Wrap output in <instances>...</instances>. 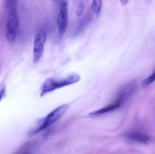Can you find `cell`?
Returning a JSON list of instances; mask_svg holds the SVG:
<instances>
[{"label": "cell", "mask_w": 155, "mask_h": 154, "mask_svg": "<svg viewBox=\"0 0 155 154\" xmlns=\"http://www.w3.org/2000/svg\"><path fill=\"white\" fill-rule=\"evenodd\" d=\"M120 2L121 5L124 6L127 4L129 2V0H120Z\"/></svg>", "instance_id": "cell-13"}, {"label": "cell", "mask_w": 155, "mask_h": 154, "mask_svg": "<svg viewBox=\"0 0 155 154\" xmlns=\"http://www.w3.org/2000/svg\"><path fill=\"white\" fill-rule=\"evenodd\" d=\"M16 2L17 0H5V5L7 11L16 8Z\"/></svg>", "instance_id": "cell-10"}, {"label": "cell", "mask_w": 155, "mask_h": 154, "mask_svg": "<svg viewBox=\"0 0 155 154\" xmlns=\"http://www.w3.org/2000/svg\"><path fill=\"white\" fill-rule=\"evenodd\" d=\"M47 39V34L44 30H40L36 33L34 42L33 61L37 63L42 57L45 44Z\"/></svg>", "instance_id": "cell-4"}, {"label": "cell", "mask_w": 155, "mask_h": 154, "mask_svg": "<svg viewBox=\"0 0 155 154\" xmlns=\"http://www.w3.org/2000/svg\"><path fill=\"white\" fill-rule=\"evenodd\" d=\"M127 137L132 141L141 143L149 144L152 142V138L150 136L138 131L130 132L127 135Z\"/></svg>", "instance_id": "cell-6"}, {"label": "cell", "mask_w": 155, "mask_h": 154, "mask_svg": "<svg viewBox=\"0 0 155 154\" xmlns=\"http://www.w3.org/2000/svg\"><path fill=\"white\" fill-rule=\"evenodd\" d=\"M122 103V101L119 99L117 98L116 100L114 103H112V104H110L99 110L94 111V112L89 114V115L92 116L101 115L103 114L111 112V111H114V110L119 108L121 106Z\"/></svg>", "instance_id": "cell-7"}, {"label": "cell", "mask_w": 155, "mask_h": 154, "mask_svg": "<svg viewBox=\"0 0 155 154\" xmlns=\"http://www.w3.org/2000/svg\"><path fill=\"white\" fill-rule=\"evenodd\" d=\"M69 20L68 3L64 2L61 5L57 17V25L60 35H63L67 30Z\"/></svg>", "instance_id": "cell-5"}, {"label": "cell", "mask_w": 155, "mask_h": 154, "mask_svg": "<svg viewBox=\"0 0 155 154\" xmlns=\"http://www.w3.org/2000/svg\"><path fill=\"white\" fill-rule=\"evenodd\" d=\"M83 10H84V5L82 4L78 6V8H77V11H76V14H77V15H81L83 12Z\"/></svg>", "instance_id": "cell-11"}, {"label": "cell", "mask_w": 155, "mask_h": 154, "mask_svg": "<svg viewBox=\"0 0 155 154\" xmlns=\"http://www.w3.org/2000/svg\"><path fill=\"white\" fill-rule=\"evenodd\" d=\"M69 105L67 104L62 105L55 108L44 119L40 126L33 132V134H37L51 126L67 111Z\"/></svg>", "instance_id": "cell-2"}, {"label": "cell", "mask_w": 155, "mask_h": 154, "mask_svg": "<svg viewBox=\"0 0 155 154\" xmlns=\"http://www.w3.org/2000/svg\"><path fill=\"white\" fill-rule=\"evenodd\" d=\"M6 88H5V87H4L2 88L1 89V90H0V102H1V100L5 96V90H6Z\"/></svg>", "instance_id": "cell-12"}, {"label": "cell", "mask_w": 155, "mask_h": 154, "mask_svg": "<svg viewBox=\"0 0 155 154\" xmlns=\"http://www.w3.org/2000/svg\"><path fill=\"white\" fill-rule=\"evenodd\" d=\"M80 79V76L76 74L70 75L68 77L61 80L53 78L46 79L42 85L40 96H43L45 94L55 90L75 84L79 81Z\"/></svg>", "instance_id": "cell-1"}, {"label": "cell", "mask_w": 155, "mask_h": 154, "mask_svg": "<svg viewBox=\"0 0 155 154\" xmlns=\"http://www.w3.org/2000/svg\"><path fill=\"white\" fill-rule=\"evenodd\" d=\"M8 17L6 25V39L8 41L12 42L15 39L17 35L19 18L16 8L8 11Z\"/></svg>", "instance_id": "cell-3"}, {"label": "cell", "mask_w": 155, "mask_h": 154, "mask_svg": "<svg viewBox=\"0 0 155 154\" xmlns=\"http://www.w3.org/2000/svg\"><path fill=\"white\" fill-rule=\"evenodd\" d=\"M155 80V71L154 73L150 77H148L147 78L143 81L142 86L143 87L147 86L153 83Z\"/></svg>", "instance_id": "cell-9"}, {"label": "cell", "mask_w": 155, "mask_h": 154, "mask_svg": "<svg viewBox=\"0 0 155 154\" xmlns=\"http://www.w3.org/2000/svg\"><path fill=\"white\" fill-rule=\"evenodd\" d=\"M55 1H61V0H55Z\"/></svg>", "instance_id": "cell-14"}, {"label": "cell", "mask_w": 155, "mask_h": 154, "mask_svg": "<svg viewBox=\"0 0 155 154\" xmlns=\"http://www.w3.org/2000/svg\"><path fill=\"white\" fill-rule=\"evenodd\" d=\"M102 5V0H92L91 11L95 14L98 15L100 13Z\"/></svg>", "instance_id": "cell-8"}]
</instances>
